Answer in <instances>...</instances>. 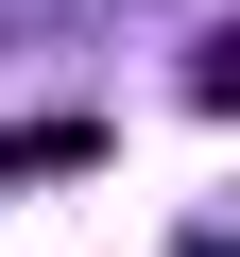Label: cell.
<instances>
[{
    "label": "cell",
    "mask_w": 240,
    "mask_h": 257,
    "mask_svg": "<svg viewBox=\"0 0 240 257\" xmlns=\"http://www.w3.org/2000/svg\"><path fill=\"white\" fill-rule=\"evenodd\" d=\"M189 257H240V223H206V240H189Z\"/></svg>",
    "instance_id": "obj_3"
},
{
    "label": "cell",
    "mask_w": 240,
    "mask_h": 257,
    "mask_svg": "<svg viewBox=\"0 0 240 257\" xmlns=\"http://www.w3.org/2000/svg\"><path fill=\"white\" fill-rule=\"evenodd\" d=\"M189 103H223V120H240V18L206 35V69H189Z\"/></svg>",
    "instance_id": "obj_2"
},
{
    "label": "cell",
    "mask_w": 240,
    "mask_h": 257,
    "mask_svg": "<svg viewBox=\"0 0 240 257\" xmlns=\"http://www.w3.org/2000/svg\"><path fill=\"white\" fill-rule=\"evenodd\" d=\"M103 120H0V172H86Z\"/></svg>",
    "instance_id": "obj_1"
}]
</instances>
